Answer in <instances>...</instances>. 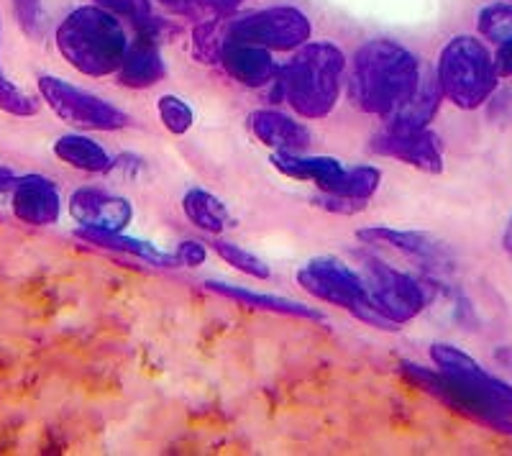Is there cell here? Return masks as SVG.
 Returning a JSON list of instances; mask_svg holds the SVG:
<instances>
[{"mask_svg": "<svg viewBox=\"0 0 512 456\" xmlns=\"http://www.w3.org/2000/svg\"><path fill=\"white\" fill-rule=\"evenodd\" d=\"M39 95L41 100L62 118L64 123H70L75 129L82 131H121L131 126L128 113L116 108L108 100L98 98V95L88 93V90L75 88L72 82L62 80V77L41 75L39 77Z\"/></svg>", "mask_w": 512, "mask_h": 456, "instance_id": "obj_7", "label": "cell"}, {"mask_svg": "<svg viewBox=\"0 0 512 456\" xmlns=\"http://www.w3.org/2000/svg\"><path fill=\"white\" fill-rule=\"evenodd\" d=\"M372 152L405 162L425 175L443 172V144L438 134L428 129H392L384 126L372 139Z\"/></svg>", "mask_w": 512, "mask_h": 456, "instance_id": "obj_12", "label": "cell"}, {"mask_svg": "<svg viewBox=\"0 0 512 456\" xmlns=\"http://www.w3.org/2000/svg\"><path fill=\"white\" fill-rule=\"evenodd\" d=\"M16 21L29 39H41L47 31V6L44 0H13Z\"/></svg>", "mask_w": 512, "mask_h": 456, "instance_id": "obj_29", "label": "cell"}, {"mask_svg": "<svg viewBox=\"0 0 512 456\" xmlns=\"http://www.w3.org/2000/svg\"><path fill=\"white\" fill-rule=\"evenodd\" d=\"M361 277H364L374 310L397 328L415 321L428 305L425 287L408 272H400L382 259H367Z\"/></svg>", "mask_w": 512, "mask_h": 456, "instance_id": "obj_10", "label": "cell"}, {"mask_svg": "<svg viewBox=\"0 0 512 456\" xmlns=\"http://www.w3.org/2000/svg\"><path fill=\"white\" fill-rule=\"evenodd\" d=\"M54 41L64 62L88 77L116 75L128 49L121 21L103 6H80L67 13Z\"/></svg>", "mask_w": 512, "mask_h": 456, "instance_id": "obj_3", "label": "cell"}, {"mask_svg": "<svg viewBox=\"0 0 512 456\" xmlns=\"http://www.w3.org/2000/svg\"><path fill=\"white\" fill-rule=\"evenodd\" d=\"M198 3L216 13H233L241 3H244V0H198Z\"/></svg>", "mask_w": 512, "mask_h": 456, "instance_id": "obj_34", "label": "cell"}, {"mask_svg": "<svg viewBox=\"0 0 512 456\" xmlns=\"http://www.w3.org/2000/svg\"><path fill=\"white\" fill-rule=\"evenodd\" d=\"M297 282L305 293L313 295L315 300L323 303L338 305V308L349 310L351 316L359 321L369 323L382 331H397L395 323L382 318L374 310L372 300H369L367 285L361 272H354L346 262L336 257H315L297 272Z\"/></svg>", "mask_w": 512, "mask_h": 456, "instance_id": "obj_5", "label": "cell"}, {"mask_svg": "<svg viewBox=\"0 0 512 456\" xmlns=\"http://www.w3.org/2000/svg\"><path fill=\"white\" fill-rule=\"evenodd\" d=\"M272 167L285 177L313 182L320 193L369 200L382 185V172L372 164H344L336 157H308L305 152H272Z\"/></svg>", "mask_w": 512, "mask_h": 456, "instance_id": "obj_6", "label": "cell"}, {"mask_svg": "<svg viewBox=\"0 0 512 456\" xmlns=\"http://www.w3.org/2000/svg\"><path fill=\"white\" fill-rule=\"evenodd\" d=\"M436 80L443 98L461 111H477L497 90L500 72L495 57L474 36H454L441 49Z\"/></svg>", "mask_w": 512, "mask_h": 456, "instance_id": "obj_4", "label": "cell"}, {"mask_svg": "<svg viewBox=\"0 0 512 456\" xmlns=\"http://www.w3.org/2000/svg\"><path fill=\"white\" fill-rule=\"evenodd\" d=\"M210 293L221 295V298H231L236 300L239 305H246V308H256V310H267V313H274V316H290V318H305V321H323V313L310 305L297 303V300L290 298H277V295H259L251 293L246 287L239 285H228V282H218V280H208L205 282Z\"/></svg>", "mask_w": 512, "mask_h": 456, "instance_id": "obj_19", "label": "cell"}, {"mask_svg": "<svg viewBox=\"0 0 512 456\" xmlns=\"http://www.w3.org/2000/svg\"><path fill=\"white\" fill-rule=\"evenodd\" d=\"M157 113L162 118L164 129L175 136L187 134L192 129V121H195V113L180 95H162L157 100Z\"/></svg>", "mask_w": 512, "mask_h": 456, "instance_id": "obj_27", "label": "cell"}, {"mask_svg": "<svg viewBox=\"0 0 512 456\" xmlns=\"http://www.w3.org/2000/svg\"><path fill=\"white\" fill-rule=\"evenodd\" d=\"M116 75L118 82L131 90H146L162 82L167 75V65H164L162 52H159V41L136 36L134 44H128Z\"/></svg>", "mask_w": 512, "mask_h": 456, "instance_id": "obj_17", "label": "cell"}, {"mask_svg": "<svg viewBox=\"0 0 512 456\" xmlns=\"http://www.w3.org/2000/svg\"><path fill=\"white\" fill-rule=\"evenodd\" d=\"M441 103L443 93L438 88L436 75L423 70V77H420V85L415 90V95L395 116L387 118V126H392V129H428L433 118H436Z\"/></svg>", "mask_w": 512, "mask_h": 456, "instance_id": "obj_20", "label": "cell"}, {"mask_svg": "<svg viewBox=\"0 0 512 456\" xmlns=\"http://www.w3.org/2000/svg\"><path fill=\"white\" fill-rule=\"evenodd\" d=\"M431 359L436 369H441L443 375L454 377V380L464 382L466 387H472L477 395H482L487 403L495 405L500 413L512 418V385L505 380L495 377L492 372L482 367L477 359H472L466 351L456 349L451 344H433Z\"/></svg>", "mask_w": 512, "mask_h": 456, "instance_id": "obj_11", "label": "cell"}, {"mask_svg": "<svg viewBox=\"0 0 512 456\" xmlns=\"http://www.w3.org/2000/svg\"><path fill=\"white\" fill-rule=\"evenodd\" d=\"M0 111L8 113V116L29 118L39 113V100H34L29 93L18 88L16 82L8 80L6 72H0Z\"/></svg>", "mask_w": 512, "mask_h": 456, "instance_id": "obj_28", "label": "cell"}, {"mask_svg": "<svg viewBox=\"0 0 512 456\" xmlns=\"http://www.w3.org/2000/svg\"><path fill=\"white\" fill-rule=\"evenodd\" d=\"M0 49H3V24H0ZM0 72H3V67H0Z\"/></svg>", "mask_w": 512, "mask_h": 456, "instance_id": "obj_38", "label": "cell"}, {"mask_svg": "<svg viewBox=\"0 0 512 456\" xmlns=\"http://www.w3.org/2000/svg\"><path fill=\"white\" fill-rule=\"evenodd\" d=\"M77 239L88 241V244L100 246V249H108V252H118V254H131V257H139L144 262L152 264H162V267H172L177 264L175 254H167L162 249H157L149 241L141 239H131L123 231H95V228H77L75 231Z\"/></svg>", "mask_w": 512, "mask_h": 456, "instance_id": "obj_22", "label": "cell"}, {"mask_svg": "<svg viewBox=\"0 0 512 456\" xmlns=\"http://www.w3.org/2000/svg\"><path fill=\"white\" fill-rule=\"evenodd\" d=\"M162 6H167L169 11L182 13V16H195L198 13V0H159Z\"/></svg>", "mask_w": 512, "mask_h": 456, "instance_id": "obj_33", "label": "cell"}, {"mask_svg": "<svg viewBox=\"0 0 512 456\" xmlns=\"http://www.w3.org/2000/svg\"><path fill=\"white\" fill-rule=\"evenodd\" d=\"M54 154L64 164H70L80 172L90 175H105L113 170V157L100 147L98 141L82 134H64L54 141Z\"/></svg>", "mask_w": 512, "mask_h": 456, "instance_id": "obj_21", "label": "cell"}, {"mask_svg": "<svg viewBox=\"0 0 512 456\" xmlns=\"http://www.w3.org/2000/svg\"><path fill=\"white\" fill-rule=\"evenodd\" d=\"M313 26L300 8L272 6L231 18L228 41L256 44L269 52H295L308 44Z\"/></svg>", "mask_w": 512, "mask_h": 456, "instance_id": "obj_8", "label": "cell"}, {"mask_svg": "<svg viewBox=\"0 0 512 456\" xmlns=\"http://www.w3.org/2000/svg\"><path fill=\"white\" fill-rule=\"evenodd\" d=\"M13 182H16V175L8 167H0V193H8L13 188Z\"/></svg>", "mask_w": 512, "mask_h": 456, "instance_id": "obj_35", "label": "cell"}, {"mask_svg": "<svg viewBox=\"0 0 512 456\" xmlns=\"http://www.w3.org/2000/svg\"><path fill=\"white\" fill-rule=\"evenodd\" d=\"M423 77L418 57L392 39H372L351 59L349 98L361 113L395 116L415 95Z\"/></svg>", "mask_w": 512, "mask_h": 456, "instance_id": "obj_1", "label": "cell"}, {"mask_svg": "<svg viewBox=\"0 0 512 456\" xmlns=\"http://www.w3.org/2000/svg\"><path fill=\"white\" fill-rule=\"evenodd\" d=\"M495 357H497V362L502 364V367H507L512 372V346H500Z\"/></svg>", "mask_w": 512, "mask_h": 456, "instance_id": "obj_36", "label": "cell"}, {"mask_svg": "<svg viewBox=\"0 0 512 456\" xmlns=\"http://www.w3.org/2000/svg\"><path fill=\"white\" fill-rule=\"evenodd\" d=\"M510 3H512V0H510Z\"/></svg>", "mask_w": 512, "mask_h": 456, "instance_id": "obj_39", "label": "cell"}, {"mask_svg": "<svg viewBox=\"0 0 512 456\" xmlns=\"http://www.w3.org/2000/svg\"><path fill=\"white\" fill-rule=\"evenodd\" d=\"M356 239L364 244H382L397 249V252L408 254V257L423 259V262H443L446 259V246L431 234L423 231H400V228L387 226H369L356 231Z\"/></svg>", "mask_w": 512, "mask_h": 456, "instance_id": "obj_18", "label": "cell"}, {"mask_svg": "<svg viewBox=\"0 0 512 456\" xmlns=\"http://www.w3.org/2000/svg\"><path fill=\"white\" fill-rule=\"evenodd\" d=\"M346 72L344 52L331 41H308L280 67L274 85L287 106L303 118H326L341 95Z\"/></svg>", "mask_w": 512, "mask_h": 456, "instance_id": "obj_2", "label": "cell"}, {"mask_svg": "<svg viewBox=\"0 0 512 456\" xmlns=\"http://www.w3.org/2000/svg\"><path fill=\"white\" fill-rule=\"evenodd\" d=\"M70 216L80 228L95 231H126L134 221V205L121 195L103 193L95 188H80L70 198Z\"/></svg>", "mask_w": 512, "mask_h": 456, "instance_id": "obj_13", "label": "cell"}, {"mask_svg": "<svg viewBox=\"0 0 512 456\" xmlns=\"http://www.w3.org/2000/svg\"><path fill=\"white\" fill-rule=\"evenodd\" d=\"M213 249H216V254L223 262L231 264V267L239 269V272H244L246 277H254V280H269V277H272L269 264L264 262V259L256 257V254H251L249 249H244V246L233 244V241L216 239L213 241Z\"/></svg>", "mask_w": 512, "mask_h": 456, "instance_id": "obj_25", "label": "cell"}, {"mask_svg": "<svg viewBox=\"0 0 512 456\" xmlns=\"http://www.w3.org/2000/svg\"><path fill=\"white\" fill-rule=\"evenodd\" d=\"M233 13H218L216 18L200 21L192 29V57L203 65H221V54L228 44Z\"/></svg>", "mask_w": 512, "mask_h": 456, "instance_id": "obj_24", "label": "cell"}, {"mask_svg": "<svg viewBox=\"0 0 512 456\" xmlns=\"http://www.w3.org/2000/svg\"><path fill=\"white\" fill-rule=\"evenodd\" d=\"M495 67L500 77H512V39L502 41L495 54Z\"/></svg>", "mask_w": 512, "mask_h": 456, "instance_id": "obj_32", "label": "cell"}, {"mask_svg": "<svg viewBox=\"0 0 512 456\" xmlns=\"http://www.w3.org/2000/svg\"><path fill=\"white\" fill-rule=\"evenodd\" d=\"M477 29L484 39L502 44V41L512 39V3H489L479 11Z\"/></svg>", "mask_w": 512, "mask_h": 456, "instance_id": "obj_26", "label": "cell"}, {"mask_svg": "<svg viewBox=\"0 0 512 456\" xmlns=\"http://www.w3.org/2000/svg\"><path fill=\"white\" fill-rule=\"evenodd\" d=\"M313 203L318 205L320 211L336 213V216H354V213H361L364 208H367L369 200H354V198H341V195L320 193L315 195Z\"/></svg>", "mask_w": 512, "mask_h": 456, "instance_id": "obj_30", "label": "cell"}, {"mask_svg": "<svg viewBox=\"0 0 512 456\" xmlns=\"http://www.w3.org/2000/svg\"><path fill=\"white\" fill-rule=\"evenodd\" d=\"M249 131L256 141L272 152H305L310 147V131L303 123L274 108H262L249 116Z\"/></svg>", "mask_w": 512, "mask_h": 456, "instance_id": "obj_16", "label": "cell"}, {"mask_svg": "<svg viewBox=\"0 0 512 456\" xmlns=\"http://www.w3.org/2000/svg\"><path fill=\"white\" fill-rule=\"evenodd\" d=\"M13 216L29 226H52L62 213L59 188L44 175L16 177L11 188Z\"/></svg>", "mask_w": 512, "mask_h": 456, "instance_id": "obj_14", "label": "cell"}, {"mask_svg": "<svg viewBox=\"0 0 512 456\" xmlns=\"http://www.w3.org/2000/svg\"><path fill=\"white\" fill-rule=\"evenodd\" d=\"M400 375L415 385L418 390H423L425 395L436 398L438 403H443L446 408L456 410L464 418L474 423H482V426L492 428V431H500L505 436H512V418L500 413L492 403L477 395L472 387H466L464 382L454 380V377L443 375L441 369H428L420 367L415 362H402Z\"/></svg>", "mask_w": 512, "mask_h": 456, "instance_id": "obj_9", "label": "cell"}, {"mask_svg": "<svg viewBox=\"0 0 512 456\" xmlns=\"http://www.w3.org/2000/svg\"><path fill=\"white\" fill-rule=\"evenodd\" d=\"M175 259L180 264H185V267H200L208 259V249L200 241H182L175 249Z\"/></svg>", "mask_w": 512, "mask_h": 456, "instance_id": "obj_31", "label": "cell"}, {"mask_svg": "<svg viewBox=\"0 0 512 456\" xmlns=\"http://www.w3.org/2000/svg\"><path fill=\"white\" fill-rule=\"evenodd\" d=\"M182 213H185L192 226H198L205 234L221 236L226 228L233 226V218L226 205H223V200H218L208 190H187L185 198H182Z\"/></svg>", "mask_w": 512, "mask_h": 456, "instance_id": "obj_23", "label": "cell"}, {"mask_svg": "<svg viewBox=\"0 0 512 456\" xmlns=\"http://www.w3.org/2000/svg\"><path fill=\"white\" fill-rule=\"evenodd\" d=\"M502 246H505V252L512 257V218H510V221H507L505 234H502Z\"/></svg>", "mask_w": 512, "mask_h": 456, "instance_id": "obj_37", "label": "cell"}, {"mask_svg": "<svg viewBox=\"0 0 512 456\" xmlns=\"http://www.w3.org/2000/svg\"><path fill=\"white\" fill-rule=\"evenodd\" d=\"M221 67L231 80L246 88H264L274 82L280 65L274 62L272 52L256 44H244V41H228L221 54Z\"/></svg>", "mask_w": 512, "mask_h": 456, "instance_id": "obj_15", "label": "cell"}]
</instances>
